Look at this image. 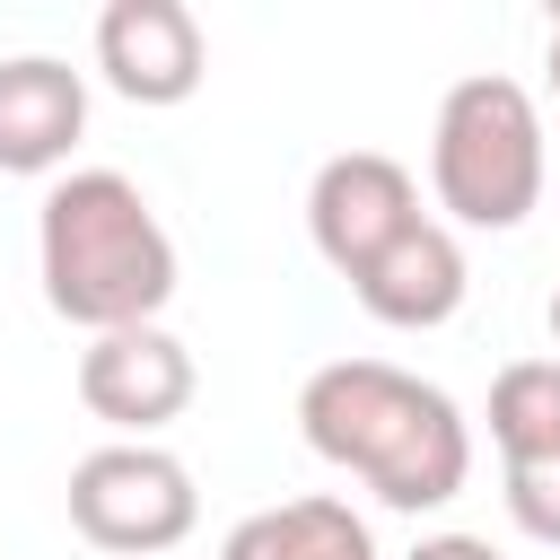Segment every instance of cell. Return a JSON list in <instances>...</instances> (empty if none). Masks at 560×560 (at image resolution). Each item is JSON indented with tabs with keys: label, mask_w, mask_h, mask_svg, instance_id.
<instances>
[{
	"label": "cell",
	"mask_w": 560,
	"mask_h": 560,
	"mask_svg": "<svg viewBox=\"0 0 560 560\" xmlns=\"http://www.w3.org/2000/svg\"><path fill=\"white\" fill-rule=\"evenodd\" d=\"M219 560H376V534L350 499H280L236 516Z\"/></svg>",
	"instance_id": "cell-10"
},
{
	"label": "cell",
	"mask_w": 560,
	"mask_h": 560,
	"mask_svg": "<svg viewBox=\"0 0 560 560\" xmlns=\"http://www.w3.org/2000/svg\"><path fill=\"white\" fill-rule=\"evenodd\" d=\"M411 219H429V210H420V184H411V166L385 158V149H341V158H324L315 184H306V236H315V254H324L341 280H359Z\"/></svg>",
	"instance_id": "cell-5"
},
{
	"label": "cell",
	"mask_w": 560,
	"mask_h": 560,
	"mask_svg": "<svg viewBox=\"0 0 560 560\" xmlns=\"http://www.w3.org/2000/svg\"><path fill=\"white\" fill-rule=\"evenodd\" d=\"M551 341H560V289H551Z\"/></svg>",
	"instance_id": "cell-15"
},
{
	"label": "cell",
	"mask_w": 560,
	"mask_h": 560,
	"mask_svg": "<svg viewBox=\"0 0 560 560\" xmlns=\"http://www.w3.org/2000/svg\"><path fill=\"white\" fill-rule=\"evenodd\" d=\"M542 70H551V96H560V18H551V44H542Z\"/></svg>",
	"instance_id": "cell-14"
},
{
	"label": "cell",
	"mask_w": 560,
	"mask_h": 560,
	"mask_svg": "<svg viewBox=\"0 0 560 560\" xmlns=\"http://www.w3.org/2000/svg\"><path fill=\"white\" fill-rule=\"evenodd\" d=\"M70 525L96 551L158 560V551H175L201 525V490H192L184 455H166L149 438H114V446L70 464Z\"/></svg>",
	"instance_id": "cell-4"
},
{
	"label": "cell",
	"mask_w": 560,
	"mask_h": 560,
	"mask_svg": "<svg viewBox=\"0 0 560 560\" xmlns=\"http://www.w3.org/2000/svg\"><path fill=\"white\" fill-rule=\"evenodd\" d=\"M490 446L508 464L560 455V359H516L490 376Z\"/></svg>",
	"instance_id": "cell-11"
},
{
	"label": "cell",
	"mask_w": 560,
	"mask_h": 560,
	"mask_svg": "<svg viewBox=\"0 0 560 560\" xmlns=\"http://www.w3.org/2000/svg\"><path fill=\"white\" fill-rule=\"evenodd\" d=\"M350 289H359V306H368L376 324H394V332H429V324H446V315L464 306L472 271H464V245H455L446 219H411V228H402Z\"/></svg>",
	"instance_id": "cell-9"
},
{
	"label": "cell",
	"mask_w": 560,
	"mask_h": 560,
	"mask_svg": "<svg viewBox=\"0 0 560 560\" xmlns=\"http://www.w3.org/2000/svg\"><path fill=\"white\" fill-rule=\"evenodd\" d=\"M79 402L114 429V438H158L184 402H192V350L166 324H122L96 332L79 350Z\"/></svg>",
	"instance_id": "cell-6"
},
{
	"label": "cell",
	"mask_w": 560,
	"mask_h": 560,
	"mask_svg": "<svg viewBox=\"0 0 560 560\" xmlns=\"http://www.w3.org/2000/svg\"><path fill=\"white\" fill-rule=\"evenodd\" d=\"M35 271L44 306L96 341L122 324H158V306L175 298V236L122 166H79L35 210Z\"/></svg>",
	"instance_id": "cell-2"
},
{
	"label": "cell",
	"mask_w": 560,
	"mask_h": 560,
	"mask_svg": "<svg viewBox=\"0 0 560 560\" xmlns=\"http://www.w3.org/2000/svg\"><path fill=\"white\" fill-rule=\"evenodd\" d=\"M508 516L534 542H560V455L551 464H508Z\"/></svg>",
	"instance_id": "cell-12"
},
{
	"label": "cell",
	"mask_w": 560,
	"mask_h": 560,
	"mask_svg": "<svg viewBox=\"0 0 560 560\" xmlns=\"http://www.w3.org/2000/svg\"><path fill=\"white\" fill-rule=\"evenodd\" d=\"M542 114L508 70H472L438 96V131H429V192L455 228H525L542 201Z\"/></svg>",
	"instance_id": "cell-3"
},
{
	"label": "cell",
	"mask_w": 560,
	"mask_h": 560,
	"mask_svg": "<svg viewBox=\"0 0 560 560\" xmlns=\"http://www.w3.org/2000/svg\"><path fill=\"white\" fill-rule=\"evenodd\" d=\"M96 70L131 105H184L201 88V70H210L201 18L184 0H114L96 18Z\"/></svg>",
	"instance_id": "cell-7"
},
{
	"label": "cell",
	"mask_w": 560,
	"mask_h": 560,
	"mask_svg": "<svg viewBox=\"0 0 560 560\" xmlns=\"http://www.w3.org/2000/svg\"><path fill=\"white\" fill-rule=\"evenodd\" d=\"M298 429L324 464L359 472L402 516L446 508L472 481V429H464L455 394L394 359H324L298 385Z\"/></svg>",
	"instance_id": "cell-1"
},
{
	"label": "cell",
	"mask_w": 560,
	"mask_h": 560,
	"mask_svg": "<svg viewBox=\"0 0 560 560\" xmlns=\"http://www.w3.org/2000/svg\"><path fill=\"white\" fill-rule=\"evenodd\" d=\"M402 560H499V551H490L481 534H420Z\"/></svg>",
	"instance_id": "cell-13"
},
{
	"label": "cell",
	"mask_w": 560,
	"mask_h": 560,
	"mask_svg": "<svg viewBox=\"0 0 560 560\" xmlns=\"http://www.w3.org/2000/svg\"><path fill=\"white\" fill-rule=\"evenodd\" d=\"M88 131V79L52 52L0 61V175H52Z\"/></svg>",
	"instance_id": "cell-8"
}]
</instances>
